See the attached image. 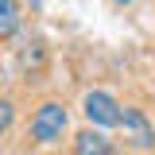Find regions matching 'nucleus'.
<instances>
[{"label": "nucleus", "mask_w": 155, "mask_h": 155, "mask_svg": "<svg viewBox=\"0 0 155 155\" xmlns=\"http://www.w3.org/2000/svg\"><path fill=\"white\" fill-rule=\"evenodd\" d=\"M66 124H70V116H66V105H58V101H43L31 116V136H35L39 143H58L62 132H66Z\"/></svg>", "instance_id": "f257e3e1"}, {"label": "nucleus", "mask_w": 155, "mask_h": 155, "mask_svg": "<svg viewBox=\"0 0 155 155\" xmlns=\"http://www.w3.org/2000/svg\"><path fill=\"white\" fill-rule=\"evenodd\" d=\"M81 113H85V120H89L93 128H116V120H120V105H116L113 93H105V89H89V93L81 97Z\"/></svg>", "instance_id": "f03ea898"}, {"label": "nucleus", "mask_w": 155, "mask_h": 155, "mask_svg": "<svg viewBox=\"0 0 155 155\" xmlns=\"http://www.w3.org/2000/svg\"><path fill=\"white\" fill-rule=\"evenodd\" d=\"M120 128H124V140H132L136 147H155V124L147 120V116L140 113V109H132V105H124L120 109V120H116Z\"/></svg>", "instance_id": "7ed1b4c3"}, {"label": "nucleus", "mask_w": 155, "mask_h": 155, "mask_svg": "<svg viewBox=\"0 0 155 155\" xmlns=\"http://www.w3.org/2000/svg\"><path fill=\"white\" fill-rule=\"evenodd\" d=\"M74 155H113V143L101 128H85L74 136Z\"/></svg>", "instance_id": "20e7f679"}, {"label": "nucleus", "mask_w": 155, "mask_h": 155, "mask_svg": "<svg viewBox=\"0 0 155 155\" xmlns=\"http://www.w3.org/2000/svg\"><path fill=\"white\" fill-rule=\"evenodd\" d=\"M19 23H23L19 4H16V0H0V39H12L19 31Z\"/></svg>", "instance_id": "39448f33"}, {"label": "nucleus", "mask_w": 155, "mask_h": 155, "mask_svg": "<svg viewBox=\"0 0 155 155\" xmlns=\"http://www.w3.org/2000/svg\"><path fill=\"white\" fill-rule=\"evenodd\" d=\"M12 120H16V105H12L8 97H0V136L12 128Z\"/></svg>", "instance_id": "423d86ee"}, {"label": "nucleus", "mask_w": 155, "mask_h": 155, "mask_svg": "<svg viewBox=\"0 0 155 155\" xmlns=\"http://www.w3.org/2000/svg\"><path fill=\"white\" fill-rule=\"evenodd\" d=\"M113 4H132V0H113Z\"/></svg>", "instance_id": "0eeeda50"}]
</instances>
